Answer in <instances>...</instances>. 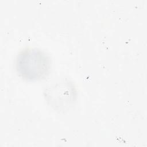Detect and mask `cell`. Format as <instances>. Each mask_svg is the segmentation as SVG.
I'll return each mask as SVG.
<instances>
[{"instance_id": "obj_1", "label": "cell", "mask_w": 147, "mask_h": 147, "mask_svg": "<svg viewBox=\"0 0 147 147\" xmlns=\"http://www.w3.org/2000/svg\"><path fill=\"white\" fill-rule=\"evenodd\" d=\"M16 69L24 79L33 81L46 78L51 69V60L43 51L37 48H26L17 56Z\"/></svg>"}]
</instances>
